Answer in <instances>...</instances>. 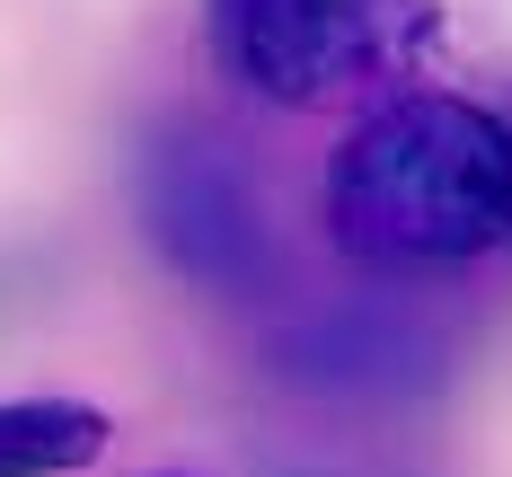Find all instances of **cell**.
<instances>
[{
  "label": "cell",
  "mask_w": 512,
  "mask_h": 477,
  "mask_svg": "<svg viewBox=\"0 0 512 477\" xmlns=\"http://www.w3.org/2000/svg\"><path fill=\"white\" fill-rule=\"evenodd\" d=\"M327 230L354 265H477L512 248V124L442 89L371 106L327 177Z\"/></svg>",
  "instance_id": "cell-1"
},
{
  "label": "cell",
  "mask_w": 512,
  "mask_h": 477,
  "mask_svg": "<svg viewBox=\"0 0 512 477\" xmlns=\"http://www.w3.org/2000/svg\"><path fill=\"white\" fill-rule=\"evenodd\" d=\"M230 71L292 115L389 106L442 45L433 0H221Z\"/></svg>",
  "instance_id": "cell-2"
},
{
  "label": "cell",
  "mask_w": 512,
  "mask_h": 477,
  "mask_svg": "<svg viewBox=\"0 0 512 477\" xmlns=\"http://www.w3.org/2000/svg\"><path fill=\"white\" fill-rule=\"evenodd\" d=\"M115 424L89 398H0V477H71L106 460Z\"/></svg>",
  "instance_id": "cell-3"
}]
</instances>
